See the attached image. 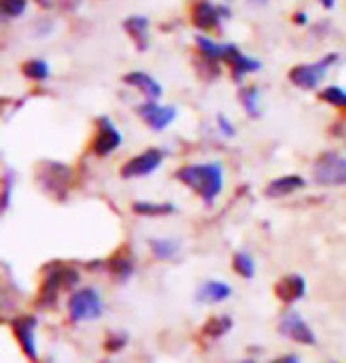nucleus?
Listing matches in <instances>:
<instances>
[{
	"label": "nucleus",
	"instance_id": "nucleus-13",
	"mask_svg": "<svg viewBox=\"0 0 346 363\" xmlns=\"http://www.w3.org/2000/svg\"><path fill=\"white\" fill-rule=\"evenodd\" d=\"M124 84L133 86L135 91H140L147 100H159L161 93H164L159 86V81L152 79L150 74H145V72H128L124 77Z\"/></svg>",
	"mask_w": 346,
	"mask_h": 363
},
{
	"label": "nucleus",
	"instance_id": "nucleus-12",
	"mask_svg": "<svg viewBox=\"0 0 346 363\" xmlns=\"http://www.w3.org/2000/svg\"><path fill=\"white\" fill-rule=\"evenodd\" d=\"M226 62L230 65V72H233V79L235 81H240V79L247 77V74H256V72L261 69L259 60H254V57H249V55H244L237 45H233V50H230Z\"/></svg>",
	"mask_w": 346,
	"mask_h": 363
},
{
	"label": "nucleus",
	"instance_id": "nucleus-14",
	"mask_svg": "<svg viewBox=\"0 0 346 363\" xmlns=\"http://www.w3.org/2000/svg\"><path fill=\"white\" fill-rule=\"evenodd\" d=\"M230 294H233V290H230V285H226L223 280H204V283L200 285V290H197V299L204 301V304H221Z\"/></svg>",
	"mask_w": 346,
	"mask_h": 363
},
{
	"label": "nucleus",
	"instance_id": "nucleus-27",
	"mask_svg": "<svg viewBox=\"0 0 346 363\" xmlns=\"http://www.w3.org/2000/svg\"><path fill=\"white\" fill-rule=\"evenodd\" d=\"M0 8L5 19H19L26 12V0H3Z\"/></svg>",
	"mask_w": 346,
	"mask_h": 363
},
{
	"label": "nucleus",
	"instance_id": "nucleus-16",
	"mask_svg": "<svg viewBox=\"0 0 346 363\" xmlns=\"http://www.w3.org/2000/svg\"><path fill=\"white\" fill-rule=\"evenodd\" d=\"M304 186H306V181L301 176H280L275 181H270L263 193H266V197H284L301 190Z\"/></svg>",
	"mask_w": 346,
	"mask_h": 363
},
{
	"label": "nucleus",
	"instance_id": "nucleus-17",
	"mask_svg": "<svg viewBox=\"0 0 346 363\" xmlns=\"http://www.w3.org/2000/svg\"><path fill=\"white\" fill-rule=\"evenodd\" d=\"M124 29L128 31V36L135 40L138 50H145L147 40H150V19L142 17V15H133L124 22Z\"/></svg>",
	"mask_w": 346,
	"mask_h": 363
},
{
	"label": "nucleus",
	"instance_id": "nucleus-1",
	"mask_svg": "<svg viewBox=\"0 0 346 363\" xmlns=\"http://www.w3.org/2000/svg\"><path fill=\"white\" fill-rule=\"evenodd\" d=\"M175 178H178L183 186L195 190L207 204H212L223 193V167L219 162L188 164V167H183L175 174Z\"/></svg>",
	"mask_w": 346,
	"mask_h": 363
},
{
	"label": "nucleus",
	"instance_id": "nucleus-28",
	"mask_svg": "<svg viewBox=\"0 0 346 363\" xmlns=\"http://www.w3.org/2000/svg\"><path fill=\"white\" fill-rule=\"evenodd\" d=\"M219 126H221V133H223V135H235L233 121L226 119V116H223V114H219Z\"/></svg>",
	"mask_w": 346,
	"mask_h": 363
},
{
	"label": "nucleus",
	"instance_id": "nucleus-8",
	"mask_svg": "<svg viewBox=\"0 0 346 363\" xmlns=\"http://www.w3.org/2000/svg\"><path fill=\"white\" fill-rule=\"evenodd\" d=\"M121 131L117 128L112 119L107 116H100L98 119V133H95V140H93V152L98 157H107L112 155L114 150L121 145Z\"/></svg>",
	"mask_w": 346,
	"mask_h": 363
},
{
	"label": "nucleus",
	"instance_id": "nucleus-23",
	"mask_svg": "<svg viewBox=\"0 0 346 363\" xmlns=\"http://www.w3.org/2000/svg\"><path fill=\"white\" fill-rule=\"evenodd\" d=\"M230 328H233L230 316H214V318H209V323L204 325V335H209L212 340H219L230 330Z\"/></svg>",
	"mask_w": 346,
	"mask_h": 363
},
{
	"label": "nucleus",
	"instance_id": "nucleus-2",
	"mask_svg": "<svg viewBox=\"0 0 346 363\" xmlns=\"http://www.w3.org/2000/svg\"><path fill=\"white\" fill-rule=\"evenodd\" d=\"M105 304L100 299V292L95 287H81L69 299V318L74 323H86V320H98L103 316Z\"/></svg>",
	"mask_w": 346,
	"mask_h": 363
},
{
	"label": "nucleus",
	"instance_id": "nucleus-5",
	"mask_svg": "<svg viewBox=\"0 0 346 363\" xmlns=\"http://www.w3.org/2000/svg\"><path fill=\"white\" fill-rule=\"evenodd\" d=\"M161 162H164V152H161L159 147H150V150H145V152L131 157V160L121 167V176H124V178L150 176L161 167Z\"/></svg>",
	"mask_w": 346,
	"mask_h": 363
},
{
	"label": "nucleus",
	"instance_id": "nucleus-9",
	"mask_svg": "<svg viewBox=\"0 0 346 363\" xmlns=\"http://www.w3.org/2000/svg\"><path fill=\"white\" fill-rule=\"evenodd\" d=\"M175 114H178L175 107H164V105H159L157 100H145L138 107V116L152 128V131H164L175 119Z\"/></svg>",
	"mask_w": 346,
	"mask_h": 363
},
{
	"label": "nucleus",
	"instance_id": "nucleus-11",
	"mask_svg": "<svg viewBox=\"0 0 346 363\" xmlns=\"http://www.w3.org/2000/svg\"><path fill=\"white\" fill-rule=\"evenodd\" d=\"M304 294H306V280L301 276H284L277 280L275 285V297L284 301V304H292V301H299Z\"/></svg>",
	"mask_w": 346,
	"mask_h": 363
},
{
	"label": "nucleus",
	"instance_id": "nucleus-30",
	"mask_svg": "<svg viewBox=\"0 0 346 363\" xmlns=\"http://www.w3.org/2000/svg\"><path fill=\"white\" fill-rule=\"evenodd\" d=\"M252 5H256V8H266V5L270 3V0H249Z\"/></svg>",
	"mask_w": 346,
	"mask_h": 363
},
{
	"label": "nucleus",
	"instance_id": "nucleus-22",
	"mask_svg": "<svg viewBox=\"0 0 346 363\" xmlns=\"http://www.w3.org/2000/svg\"><path fill=\"white\" fill-rule=\"evenodd\" d=\"M233 269L237 276H242V278H254V273H256V264H254V259L252 255H247V252H237V255L233 257Z\"/></svg>",
	"mask_w": 346,
	"mask_h": 363
},
{
	"label": "nucleus",
	"instance_id": "nucleus-29",
	"mask_svg": "<svg viewBox=\"0 0 346 363\" xmlns=\"http://www.w3.org/2000/svg\"><path fill=\"white\" fill-rule=\"evenodd\" d=\"M270 363H299V359H296L294 354H287V356H280V359L270 361Z\"/></svg>",
	"mask_w": 346,
	"mask_h": 363
},
{
	"label": "nucleus",
	"instance_id": "nucleus-4",
	"mask_svg": "<svg viewBox=\"0 0 346 363\" xmlns=\"http://www.w3.org/2000/svg\"><path fill=\"white\" fill-rule=\"evenodd\" d=\"M313 181L318 186H346V157L325 152L313 164Z\"/></svg>",
	"mask_w": 346,
	"mask_h": 363
},
{
	"label": "nucleus",
	"instance_id": "nucleus-6",
	"mask_svg": "<svg viewBox=\"0 0 346 363\" xmlns=\"http://www.w3.org/2000/svg\"><path fill=\"white\" fill-rule=\"evenodd\" d=\"M79 280V273L71 269H64V266H55L43 280V287H40V304L50 306L55 301L57 292L62 290L64 285H74Z\"/></svg>",
	"mask_w": 346,
	"mask_h": 363
},
{
	"label": "nucleus",
	"instance_id": "nucleus-10",
	"mask_svg": "<svg viewBox=\"0 0 346 363\" xmlns=\"http://www.w3.org/2000/svg\"><path fill=\"white\" fill-rule=\"evenodd\" d=\"M277 330H280V335H284L287 340L299 342V345H316V333L311 330L306 320L294 311L284 313L280 325H277Z\"/></svg>",
	"mask_w": 346,
	"mask_h": 363
},
{
	"label": "nucleus",
	"instance_id": "nucleus-21",
	"mask_svg": "<svg viewBox=\"0 0 346 363\" xmlns=\"http://www.w3.org/2000/svg\"><path fill=\"white\" fill-rule=\"evenodd\" d=\"M240 102L252 116H261V91L259 88H242L240 91Z\"/></svg>",
	"mask_w": 346,
	"mask_h": 363
},
{
	"label": "nucleus",
	"instance_id": "nucleus-26",
	"mask_svg": "<svg viewBox=\"0 0 346 363\" xmlns=\"http://www.w3.org/2000/svg\"><path fill=\"white\" fill-rule=\"evenodd\" d=\"M321 100L328 102L332 107L346 109V91L339 86H330V88H325V91H321Z\"/></svg>",
	"mask_w": 346,
	"mask_h": 363
},
{
	"label": "nucleus",
	"instance_id": "nucleus-19",
	"mask_svg": "<svg viewBox=\"0 0 346 363\" xmlns=\"http://www.w3.org/2000/svg\"><path fill=\"white\" fill-rule=\"evenodd\" d=\"M150 250L152 255L166 262V259H173L175 255L180 252V245L175 240H164V238H157V240H150Z\"/></svg>",
	"mask_w": 346,
	"mask_h": 363
},
{
	"label": "nucleus",
	"instance_id": "nucleus-15",
	"mask_svg": "<svg viewBox=\"0 0 346 363\" xmlns=\"http://www.w3.org/2000/svg\"><path fill=\"white\" fill-rule=\"evenodd\" d=\"M33 333H36V318L31 316H22L15 320V335L19 340V345L26 352L29 359H36V342H33Z\"/></svg>",
	"mask_w": 346,
	"mask_h": 363
},
{
	"label": "nucleus",
	"instance_id": "nucleus-7",
	"mask_svg": "<svg viewBox=\"0 0 346 363\" xmlns=\"http://www.w3.org/2000/svg\"><path fill=\"white\" fill-rule=\"evenodd\" d=\"M223 17H230V10L221 8V5H214L212 0H197L192 5V24L200 31L219 29Z\"/></svg>",
	"mask_w": 346,
	"mask_h": 363
},
{
	"label": "nucleus",
	"instance_id": "nucleus-3",
	"mask_svg": "<svg viewBox=\"0 0 346 363\" xmlns=\"http://www.w3.org/2000/svg\"><path fill=\"white\" fill-rule=\"evenodd\" d=\"M337 60H339V55L330 52V55H325L323 60H318V62L296 65L294 69L289 72V81L296 88H301V91H313V88L323 84V79L328 77V69L337 62Z\"/></svg>",
	"mask_w": 346,
	"mask_h": 363
},
{
	"label": "nucleus",
	"instance_id": "nucleus-25",
	"mask_svg": "<svg viewBox=\"0 0 346 363\" xmlns=\"http://www.w3.org/2000/svg\"><path fill=\"white\" fill-rule=\"evenodd\" d=\"M110 269H112V273L117 278H121V280H126L128 276H131L133 273V259L131 257H126L124 252H121V255H117L110 262Z\"/></svg>",
	"mask_w": 346,
	"mask_h": 363
},
{
	"label": "nucleus",
	"instance_id": "nucleus-20",
	"mask_svg": "<svg viewBox=\"0 0 346 363\" xmlns=\"http://www.w3.org/2000/svg\"><path fill=\"white\" fill-rule=\"evenodd\" d=\"M133 211L140 216H164V214H173L175 207L168 202H135L133 204Z\"/></svg>",
	"mask_w": 346,
	"mask_h": 363
},
{
	"label": "nucleus",
	"instance_id": "nucleus-24",
	"mask_svg": "<svg viewBox=\"0 0 346 363\" xmlns=\"http://www.w3.org/2000/svg\"><path fill=\"white\" fill-rule=\"evenodd\" d=\"M22 72H24V77L36 79V81H43L50 77V67H47L45 60H29V62L22 65Z\"/></svg>",
	"mask_w": 346,
	"mask_h": 363
},
{
	"label": "nucleus",
	"instance_id": "nucleus-31",
	"mask_svg": "<svg viewBox=\"0 0 346 363\" xmlns=\"http://www.w3.org/2000/svg\"><path fill=\"white\" fill-rule=\"evenodd\" d=\"M318 3H321L323 5V8H335V3H337V0H318Z\"/></svg>",
	"mask_w": 346,
	"mask_h": 363
},
{
	"label": "nucleus",
	"instance_id": "nucleus-18",
	"mask_svg": "<svg viewBox=\"0 0 346 363\" xmlns=\"http://www.w3.org/2000/svg\"><path fill=\"white\" fill-rule=\"evenodd\" d=\"M235 43H216V40L207 38V36H197V48H200V52L204 55L207 60H228L230 50H233Z\"/></svg>",
	"mask_w": 346,
	"mask_h": 363
}]
</instances>
